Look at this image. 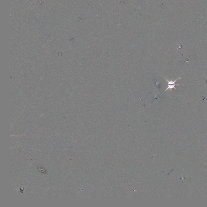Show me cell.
I'll return each instance as SVG.
<instances>
[{
	"label": "cell",
	"mask_w": 207,
	"mask_h": 207,
	"mask_svg": "<svg viewBox=\"0 0 207 207\" xmlns=\"http://www.w3.org/2000/svg\"><path fill=\"white\" fill-rule=\"evenodd\" d=\"M165 78V79L166 80V81H167V82H168V87H167V88L166 89V90H165V91H166L167 90H172V89L174 88L176 90V87H175V86L176 85H180L179 84H175V83H176V81H177V80L178 79H180V77H179V78H178L176 79L175 81H169L168 80H167L166 78Z\"/></svg>",
	"instance_id": "1"
}]
</instances>
